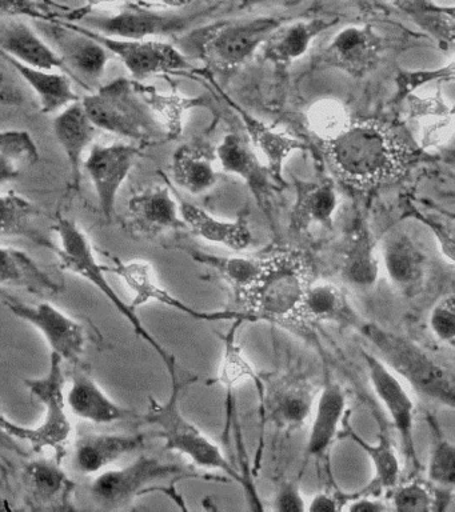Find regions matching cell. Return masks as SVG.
I'll return each instance as SVG.
<instances>
[{
    "instance_id": "cell-1",
    "label": "cell",
    "mask_w": 455,
    "mask_h": 512,
    "mask_svg": "<svg viewBox=\"0 0 455 512\" xmlns=\"http://www.w3.org/2000/svg\"><path fill=\"white\" fill-rule=\"evenodd\" d=\"M327 159L346 184L359 190L397 179L410 162L409 144L386 123L359 120L323 142Z\"/></svg>"
},
{
    "instance_id": "cell-2",
    "label": "cell",
    "mask_w": 455,
    "mask_h": 512,
    "mask_svg": "<svg viewBox=\"0 0 455 512\" xmlns=\"http://www.w3.org/2000/svg\"><path fill=\"white\" fill-rule=\"evenodd\" d=\"M310 284L311 270L305 256L295 251L279 252L261 260L253 282L239 298L254 320L290 322L301 318Z\"/></svg>"
},
{
    "instance_id": "cell-3",
    "label": "cell",
    "mask_w": 455,
    "mask_h": 512,
    "mask_svg": "<svg viewBox=\"0 0 455 512\" xmlns=\"http://www.w3.org/2000/svg\"><path fill=\"white\" fill-rule=\"evenodd\" d=\"M167 371L171 378L170 398L165 403L150 398L149 411L143 415V422L158 428L159 435L165 440L166 450L177 451L206 470L225 472L234 482L241 484L247 494L251 495V499H254V487L246 483L245 478L231 466L221 448L182 414L179 399L185 382L179 379L177 364L167 368Z\"/></svg>"
},
{
    "instance_id": "cell-4",
    "label": "cell",
    "mask_w": 455,
    "mask_h": 512,
    "mask_svg": "<svg viewBox=\"0 0 455 512\" xmlns=\"http://www.w3.org/2000/svg\"><path fill=\"white\" fill-rule=\"evenodd\" d=\"M359 334L373 344L378 358L422 395L443 406L454 408L453 372L435 362L429 354L411 340L387 331L378 324L359 322Z\"/></svg>"
},
{
    "instance_id": "cell-5",
    "label": "cell",
    "mask_w": 455,
    "mask_h": 512,
    "mask_svg": "<svg viewBox=\"0 0 455 512\" xmlns=\"http://www.w3.org/2000/svg\"><path fill=\"white\" fill-rule=\"evenodd\" d=\"M54 230L57 232L59 240V246L55 248V251H57L61 266L71 274L81 276L91 286L97 288L109 300L111 306L131 324L135 334L145 340L157 352L165 366L173 362L175 360L174 356L169 354L165 347L154 338V335L147 330L131 304L123 302L121 296L111 286L109 279L106 278L109 267L99 263L89 236L78 226V223L74 222L73 219L59 218Z\"/></svg>"
},
{
    "instance_id": "cell-6",
    "label": "cell",
    "mask_w": 455,
    "mask_h": 512,
    "mask_svg": "<svg viewBox=\"0 0 455 512\" xmlns=\"http://www.w3.org/2000/svg\"><path fill=\"white\" fill-rule=\"evenodd\" d=\"M87 116L99 130L135 142L158 138V123L134 80L119 78L98 87L81 100Z\"/></svg>"
},
{
    "instance_id": "cell-7",
    "label": "cell",
    "mask_w": 455,
    "mask_h": 512,
    "mask_svg": "<svg viewBox=\"0 0 455 512\" xmlns=\"http://www.w3.org/2000/svg\"><path fill=\"white\" fill-rule=\"evenodd\" d=\"M283 22L278 16L221 22L195 31L189 40L209 66L230 71L245 63Z\"/></svg>"
},
{
    "instance_id": "cell-8",
    "label": "cell",
    "mask_w": 455,
    "mask_h": 512,
    "mask_svg": "<svg viewBox=\"0 0 455 512\" xmlns=\"http://www.w3.org/2000/svg\"><path fill=\"white\" fill-rule=\"evenodd\" d=\"M183 472L178 464L141 455L125 467L99 472L91 483L90 498L99 510H127L139 496L153 490L155 483Z\"/></svg>"
},
{
    "instance_id": "cell-9",
    "label": "cell",
    "mask_w": 455,
    "mask_h": 512,
    "mask_svg": "<svg viewBox=\"0 0 455 512\" xmlns=\"http://www.w3.org/2000/svg\"><path fill=\"white\" fill-rule=\"evenodd\" d=\"M25 386L45 407L42 423L34 428L29 427V439L26 443H29L34 452L50 448L54 451L55 459L62 462L73 432L67 414L66 378L62 359L51 354L47 374L39 378L25 379Z\"/></svg>"
},
{
    "instance_id": "cell-10",
    "label": "cell",
    "mask_w": 455,
    "mask_h": 512,
    "mask_svg": "<svg viewBox=\"0 0 455 512\" xmlns=\"http://www.w3.org/2000/svg\"><path fill=\"white\" fill-rule=\"evenodd\" d=\"M3 303L11 314L31 324L45 338L51 354L59 356L63 363L81 362L89 338L85 324L50 302L22 303L13 296L6 295Z\"/></svg>"
},
{
    "instance_id": "cell-11",
    "label": "cell",
    "mask_w": 455,
    "mask_h": 512,
    "mask_svg": "<svg viewBox=\"0 0 455 512\" xmlns=\"http://www.w3.org/2000/svg\"><path fill=\"white\" fill-rule=\"evenodd\" d=\"M63 26L82 32L95 42L101 43L111 55L117 56L123 66L133 76L135 82H142L150 76L190 70V63L173 44L158 42V40H126L110 38L79 26L73 22H61Z\"/></svg>"
},
{
    "instance_id": "cell-12",
    "label": "cell",
    "mask_w": 455,
    "mask_h": 512,
    "mask_svg": "<svg viewBox=\"0 0 455 512\" xmlns=\"http://www.w3.org/2000/svg\"><path fill=\"white\" fill-rule=\"evenodd\" d=\"M139 156V148L129 143H95L83 160L97 195L99 208L111 220L123 184L129 178Z\"/></svg>"
},
{
    "instance_id": "cell-13",
    "label": "cell",
    "mask_w": 455,
    "mask_h": 512,
    "mask_svg": "<svg viewBox=\"0 0 455 512\" xmlns=\"http://www.w3.org/2000/svg\"><path fill=\"white\" fill-rule=\"evenodd\" d=\"M114 266L111 271L115 272L129 288L133 294V302L131 307L137 310L138 307L145 306L149 303H159L162 306L173 308L182 312L195 320L202 322H218V320H254L245 311H199L178 299L177 296L171 294L167 288L162 287L155 278L154 268L145 260H130L125 262L118 258H114Z\"/></svg>"
},
{
    "instance_id": "cell-14",
    "label": "cell",
    "mask_w": 455,
    "mask_h": 512,
    "mask_svg": "<svg viewBox=\"0 0 455 512\" xmlns=\"http://www.w3.org/2000/svg\"><path fill=\"white\" fill-rule=\"evenodd\" d=\"M367 374L371 387L383 407L386 408L399 438H401L403 454L410 466L418 467L419 460L414 442V412L415 404L401 379L395 375L377 355L362 350Z\"/></svg>"
},
{
    "instance_id": "cell-15",
    "label": "cell",
    "mask_w": 455,
    "mask_h": 512,
    "mask_svg": "<svg viewBox=\"0 0 455 512\" xmlns=\"http://www.w3.org/2000/svg\"><path fill=\"white\" fill-rule=\"evenodd\" d=\"M23 502L30 510H73L74 480L57 459H34L22 468Z\"/></svg>"
},
{
    "instance_id": "cell-16",
    "label": "cell",
    "mask_w": 455,
    "mask_h": 512,
    "mask_svg": "<svg viewBox=\"0 0 455 512\" xmlns=\"http://www.w3.org/2000/svg\"><path fill=\"white\" fill-rule=\"evenodd\" d=\"M45 34L54 44V50L61 56L70 78L86 88L97 83L105 74L111 54L90 36L63 26L61 22H49Z\"/></svg>"
},
{
    "instance_id": "cell-17",
    "label": "cell",
    "mask_w": 455,
    "mask_h": 512,
    "mask_svg": "<svg viewBox=\"0 0 455 512\" xmlns=\"http://www.w3.org/2000/svg\"><path fill=\"white\" fill-rule=\"evenodd\" d=\"M189 19L185 16L162 14L138 6L126 4L123 10L109 16L87 18L86 26L110 38L146 40L153 36L177 34L185 30Z\"/></svg>"
},
{
    "instance_id": "cell-18",
    "label": "cell",
    "mask_w": 455,
    "mask_h": 512,
    "mask_svg": "<svg viewBox=\"0 0 455 512\" xmlns=\"http://www.w3.org/2000/svg\"><path fill=\"white\" fill-rule=\"evenodd\" d=\"M127 226L131 234L147 239L186 227L179 204L169 188L163 186L146 187L131 196L127 203Z\"/></svg>"
},
{
    "instance_id": "cell-19",
    "label": "cell",
    "mask_w": 455,
    "mask_h": 512,
    "mask_svg": "<svg viewBox=\"0 0 455 512\" xmlns=\"http://www.w3.org/2000/svg\"><path fill=\"white\" fill-rule=\"evenodd\" d=\"M382 48L383 40L373 27H347L331 40L322 60L327 66L359 78L373 70Z\"/></svg>"
},
{
    "instance_id": "cell-20",
    "label": "cell",
    "mask_w": 455,
    "mask_h": 512,
    "mask_svg": "<svg viewBox=\"0 0 455 512\" xmlns=\"http://www.w3.org/2000/svg\"><path fill=\"white\" fill-rule=\"evenodd\" d=\"M66 406L78 419L94 424H113L137 418L133 410L111 399L89 372L77 368L66 391Z\"/></svg>"
},
{
    "instance_id": "cell-21",
    "label": "cell",
    "mask_w": 455,
    "mask_h": 512,
    "mask_svg": "<svg viewBox=\"0 0 455 512\" xmlns=\"http://www.w3.org/2000/svg\"><path fill=\"white\" fill-rule=\"evenodd\" d=\"M383 267L399 292L414 296L421 291L427 275V259L418 244L405 232L390 235L383 244Z\"/></svg>"
},
{
    "instance_id": "cell-22",
    "label": "cell",
    "mask_w": 455,
    "mask_h": 512,
    "mask_svg": "<svg viewBox=\"0 0 455 512\" xmlns=\"http://www.w3.org/2000/svg\"><path fill=\"white\" fill-rule=\"evenodd\" d=\"M53 130L69 162L71 180L78 187L82 178L83 160L98 134V128L87 116L81 100H78L58 112L53 120Z\"/></svg>"
},
{
    "instance_id": "cell-23",
    "label": "cell",
    "mask_w": 455,
    "mask_h": 512,
    "mask_svg": "<svg viewBox=\"0 0 455 512\" xmlns=\"http://www.w3.org/2000/svg\"><path fill=\"white\" fill-rule=\"evenodd\" d=\"M145 444L143 435L91 434L73 448V467L82 475H97Z\"/></svg>"
},
{
    "instance_id": "cell-24",
    "label": "cell",
    "mask_w": 455,
    "mask_h": 512,
    "mask_svg": "<svg viewBox=\"0 0 455 512\" xmlns=\"http://www.w3.org/2000/svg\"><path fill=\"white\" fill-rule=\"evenodd\" d=\"M339 23V16H322L310 20H302L278 27L266 39L265 59L277 67L285 68L293 64L295 60L305 55L311 42L323 31Z\"/></svg>"
},
{
    "instance_id": "cell-25",
    "label": "cell",
    "mask_w": 455,
    "mask_h": 512,
    "mask_svg": "<svg viewBox=\"0 0 455 512\" xmlns=\"http://www.w3.org/2000/svg\"><path fill=\"white\" fill-rule=\"evenodd\" d=\"M0 51L27 66L66 72L61 56L29 24L9 22L0 30ZM69 75V74H67Z\"/></svg>"
},
{
    "instance_id": "cell-26",
    "label": "cell",
    "mask_w": 455,
    "mask_h": 512,
    "mask_svg": "<svg viewBox=\"0 0 455 512\" xmlns=\"http://www.w3.org/2000/svg\"><path fill=\"white\" fill-rule=\"evenodd\" d=\"M0 287L18 288L30 294L45 296L58 294L62 284L29 254L19 248L0 244Z\"/></svg>"
},
{
    "instance_id": "cell-27",
    "label": "cell",
    "mask_w": 455,
    "mask_h": 512,
    "mask_svg": "<svg viewBox=\"0 0 455 512\" xmlns=\"http://www.w3.org/2000/svg\"><path fill=\"white\" fill-rule=\"evenodd\" d=\"M0 58L10 63L19 76L29 84L31 90L37 95L43 114H54V112H59L70 104L78 102L79 95L75 92L73 82L66 72L27 66V64L10 58L9 55L3 54L2 51H0Z\"/></svg>"
},
{
    "instance_id": "cell-28",
    "label": "cell",
    "mask_w": 455,
    "mask_h": 512,
    "mask_svg": "<svg viewBox=\"0 0 455 512\" xmlns=\"http://www.w3.org/2000/svg\"><path fill=\"white\" fill-rule=\"evenodd\" d=\"M346 404L345 391L338 383H327L323 387L314 403V418L306 444L307 454L315 458L326 454L337 438Z\"/></svg>"
},
{
    "instance_id": "cell-29",
    "label": "cell",
    "mask_w": 455,
    "mask_h": 512,
    "mask_svg": "<svg viewBox=\"0 0 455 512\" xmlns=\"http://www.w3.org/2000/svg\"><path fill=\"white\" fill-rule=\"evenodd\" d=\"M179 214L185 226L207 242L222 244L233 251L246 250L253 242L250 228L243 219L233 222L217 219L202 208L186 202L179 204Z\"/></svg>"
},
{
    "instance_id": "cell-30",
    "label": "cell",
    "mask_w": 455,
    "mask_h": 512,
    "mask_svg": "<svg viewBox=\"0 0 455 512\" xmlns=\"http://www.w3.org/2000/svg\"><path fill=\"white\" fill-rule=\"evenodd\" d=\"M223 170L241 176L259 202H265L269 192V171L259 162L250 144L235 134L226 135L217 148Z\"/></svg>"
},
{
    "instance_id": "cell-31",
    "label": "cell",
    "mask_w": 455,
    "mask_h": 512,
    "mask_svg": "<svg viewBox=\"0 0 455 512\" xmlns=\"http://www.w3.org/2000/svg\"><path fill=\"white\" fill-rule=\"evenodd\" d=\"M341 275L347 284L358 290H369L378 282L379 259L367 228L358 227L350 236L342 256Z\"/></svg>"
},
{
    "instance_id": "cell-32",
    "label": "cell",
    "mask_w": 455,
    "mask_h": 512,
    "mask_svg": "<svg viewBox=\"0 0 455 512\" xmlns=\"http://www.w3.org/2000/svg\"><path fill=\"white\" fill-rule=\"evenodd\" d=\"M301 316L317 322L345 324L357 327L361 322L341 288L331 283L310 284L306 292Z\"/></svg>"
},
{
    "instance_id": "cell-33",
    "label": "cell",
    "mask_w": 455,
    "mask_h": 512,
    "mask_svg": "<svg viewBox=\"0 0 455 512\" xmlns=\"http://www.w3.org/2000/svg\"><path fill=\"white\" fill-rule=\"evenodd\" d=\"M171 174L179 187L193 195L203 194L217 183L214 156L199 146L179 147L171 162Z\"/></svg>"
},
{
    "instance_id": "cell-34",
    "label": "cell",
    "mask_w": 455,
    "mask_h": 512,
    "mask_svg": "<svg viewBox=\"0 0 455 512\" xmlns=\"http://www.w3.org/2000/svg\"><path fill=\"white\" fill-rule=\"evenodd\" d=\"M338 198L333 183L302 184L293 211V226L305 230L311 226L330 228L333 226Z\"/></svg>"
},
{
    "instance_id": "cell-35",
    "label": "cell",
    "mask_w": 455,
    "mask_h": 512,
    "mask_svg": "<svg viewBox=\"0 0 455 512\" xmlns=\"http://www.w3.org/2000/svg\"><path fill=\"white\" fill-rule=\"evenodd\" d=\"M241 116L254 146L262 151L267 160V171H269L271 178L275 182L282 183L283 163H285L287 156L293 151L305 150V144L301 140L285 134V132L273 130V128L259 122L254 116L246 114V112L242 111Z\"/></svg>"
},
{
    "instance_id": "cell-36",
    "label": "cell",
    "mask_w": 455,
    "mask_h": 512,
    "mask_svg": "<svg viewBox=\"0 0 455 512\" xmlns=\"http://www.w3.org/2000/svg\"><path fill=\"white\" fill-rule=\"evenodd\" d=\"M38 160V146L30 132L0 130V187L14 182Z\"/></svg>"
},
{
    "instance_id": "cell-37",
    "label": "cell",
    "mask_w": 455,
    "mask_h": 512,
    "mask_svg": "<svg viewBox=\"0 0 455 512\" xmlns=\"http://www.w3.org/2000/svg\"><path fill=\"white\" fill-rule=\"evenodd\" d=\"M38 214L37 207L25 196L15 191L3 192L0 194V236H22L51 247L49 240L34 227Z\"/></svg>"
},
{
    "instance_id": "cell-38",
    "label": "cell",
    "mask_w": 455,
    "mask_h": 512,
    "mask_svg": "<svg viewBox=\"0 0 455 512\" xmlns=\"http://www.w3.org/2000/svg\"><path fill=\"white\" fill-rule=\"evenodd\" d=\"M317 395L303 382L281 384L271 395L270 408L273 418L286 427H299L313 412Z\"/></svg>"
},
{
    "instance_id": "cell-39",
    "label": "cell",
    "mask_w": 455,
    "mask_h": 512,
    "mask_svg": "<svg viewBox=\"0 0 455 512\" xmlns=\"http://www.w3.org/2000/svg\"><path fill=\"white\" fill-rule=\"evenodd\" d=\"M134 86L151 112H155L163 120L166 135L169 139L178 138L182 134V120L185 112L191 110V108L203 107L207 104V100L203 96L201 98H185L182 95L161 94L154 87L135 82V80Z\"/></svg>"
},
{
    "instance_id": "cell-40",
    "label": "cell",
    "mask_w": 455,
    "mask_h": 512,
    "mask_svg": "<svg viewBox=\"0 0 455 512\" xmlns=\"http://www.w3.org/2000/svg\"><path fill=\"white\" fill-rule=\"evenodd\" d=\"M346 432L373 462L375 475L369 486L370 490L382 491L397 487L401 479L402 467L390 439L386 435H379L377 443H367L351 428L346 427Z\"/></svg>"
},
{
    "instance_id": "cell-41",
    "label": "cell",
    "mask_w": 455,
    "mask_h": 512,
    "mask_svg": "<svg viewBox=\"0 0 455 512\" xmlns=\"http://www.w3.org/2000/svg\"><path fill=\"white\" fill-rule=\"evenodd\" d=\"M402 10L425 28L442 43L453 44L454 8H442L427 3L426 0H397Z\"/></svg>"
},
{
    "instance_id": "cell-42",
    "label": "cell",
    "mask_w": 455,
    "mask_h": 512,
    "mask_svg": "<svg viewBox=\"0 0 455 512\" xmlns=\"http://www.w3.org/2000/svg\"><path fill=\"white\" fill-rule=\"evenodd\" d=\"M243 322H246V319L235 320L234 327L225 336V352L219 367L218 383L229 391L241 386L247 380L257 378L253 366L247 362L237 342V328Z\"/></svg>"
},
{
    "instance_id": "cell-43",
    "label": "cell",
    "mask_w": 455,
    "mask_h": 512,
    "mask_svg": "<svg viewBox=\"0 0 455 512\" xmlns=\"http://www.w3.org/2000/svg\"><path fill=\"white\" fill-rule=\"evenodd\" d=\"M307 122L310 130L323 142L335 138L350 124L345 106L333 99L319 100L311 106Z\"/></svg>"
},
{
    "instance_id": "cell-44",
    "label": "cell",
    "mask_w": 455,
    "mask_h": 512,
    "mask_svg": "<svg viewBox=\"0 0 455 512\" xmlns=\"http://www.w3.org/2000/svg\"><path fill=\"white\" fill-rule=\"evenodd\" d=\"M427 478L441 491H453L455 484V447L446 438L434 440L431 447Z\"/></svg>"
},
{
    "instance_id": "cell-45",
    "label": "cell",
    "mask_w": 455,
    "mask_h": 512,
    "mask_svg": "<svg viewBox=\"0 0 455 512\" xmlns=\"http://www.w3.org/2000/svg\"><path fill=\"white\" fill-rule=\"evenodd\" d=\"M198 260L210 264L211 267L221 272L227 280L241 294L253 282L255 275L261 266V260L245 258H218L214 255L197 254Z\"/></svg>"
},
{
    "instance_id": "cell-46",
    "label": "cell",
    "mask_w": 455,
    "mask_h": 512,
    "mask_svg": "<svg viewBox=\"0 0 455 512\" xmlns=\"http://www.w3.org/2000/svg\"><path fill=\"white\" fill-rule=\"evenodd\" d=\"M391 495V504L395 511L401 512H429L434 510V494L429 488L418 482L403 484L394 487Z\"/></svg>"
},
{
    "instance_id": "cell-47",
    "label": "cell",
    "mask_w": 455,
    "mask_h": 512,
    "mask_svg": "<svg viewBox=\"0 0 455 512\" xmlns=\"http://www.w3.org/2000/svg\"><path fill=\"white\" fill-rule=\"evenodd\" d=\"M431 331L439 342L453 347L455 342V302L454 295L439 300L430 312Z\"/></svg>"
},
{
    "instance_id": "cell-48",
    "label": "cell",
    "mask_w": 455,
    "mask_h": 512,
    "mask_svg": "<svg viewBox=\"0 0 455 512\" xmlns=\"http://www.w3.org/2000/svg\"><path fill=\"white\" fill-rule=\"evenodd\" d=\"M0 16H27L39 22H57L49 11L43 10L34 0H0Z\"/></svg>"
},
{
    "instance_id": "cell-49",
    "label": "cell",
    "mask_w": 455,
    "mask_h": 512,
    "mask_svg": "<svg viewBox=\"0 0 455 512\" xmlns=\"http://www.w3.org/2000/svg\"><path fill=\"white\" fill-rule=\"evenodd\" d=\"M13 420L7 418L0 412V462L3 466L11 467V458L18 456V458H27L30 452L18 442L17 438L10 435L11 426H14Z\"/></svg>"
},
{
    "instance_id": "cell-50",
    "label": "cell",
    "mask_w": 455,
    "mask_h": 512,
    "mask_svg": "<svg viewBox=\"0 0 455 512\" xmlns=\"http://www.w3.org/2000/svg\"><path fill=\"white\" fill-rule=\"evenodd\" d=\"M454 76V64L451 63L449 67L441 68L437 71L429 72H410V74H401L398 76V98H405L410 96L411 91L421 86L423 83L431 82L435 79H446L453 78Z\"/></svg>"
},
{
    "instance_id": "cell-51",
    "label": "cell",
    "mask_w": 455,
    "mask_h": 512,
    "mask_svg": "<svg viewBox=\"0 0 455 512\" xmlns=\"http://www.w3.org/2000/svg\"><path fill=\"white\" fill-rule=\"evenodd\" d=\"M273 510L281 512H301L306 510V502L303 499L298 484L287 482L279 488L273 500Z\"/></svg>"
},
{
    "instance_id": "cell-52",
    "label": "cell",
    "mask_w": 455,
    "mask_h": 512,
    "mask_svg": "<svg viewBox=\"0 0 455 512\" xmlns=\"http://www.w3.org/2000/svg\"><path fill=\"white\" fill-rule=\"evenodd\" d=\"M346 510L351 512H381L386 511L387 506L381 500L374 499L371 495H359L357 498L346 502Z\"/></svg>"
},
{
    "instance_id": "cell-53",
    "label": "cell",
    "mask_w": 455,
    "mask_h": 512,
    "mask_svg": "<svg viewBox=\"0 0 455 512\" xmlns=\"http://www.w3.org/2000/svg\"><path fill=\"white\" fill-rule=\"evenodd\" d=\"M338 499L334 495L327 494V492H321L317 494L313 499L310 500L309 506H306V510L310 512H333L339 510Z\"/></svg>"
},
{
    "instance_id": "cell-54",
    "label": "cell",
    "mask_w": 455,
    "mask_h": 512,
    "mask_svg": "<svg viewBox=\"0 0 455 512\" xmlns=\"http://www.w3.org/2000/svg\"><path fill=\"white\" fill-rule=\"evenodd\" d=\"M130 0H86V6L82 8V10H78L74 12V18H77L78 15H85L87 10H93V8L98 6H105V4H119V6H126L129 4Z\"/></svg>"
},
{
    "instance_id": "cell-55",
    "label": "cell",
    "mask_w": 455,
    "mask_h": 512,
    "mask_svg": "<svg viewBox=\"0 0 455 512\" xmlns=\"http://www.w3.org/2000/svg\"><path fill=\"white\" fill-rule=\"evenodd\" d=\"M277 2H281V0H237L238 8H241V10H247V8L261 6V4Z\"/></svg>"
},
{
    "instance_id": "cell-56",
    "label": "cell",
    "mask_w": 455,
    "mask_h": 512,
    "mask_svg": "<svg viewBox=\"0 0 455 512\" xmlns=\"http://www.w3.org/2000/svg\"><path fill=\"white\" fill-rule=\"evenodd\" d=\"M155 2L171 8H181L187 6L190 0H155Z\"/></svg>"
},
{
    "instance_id": "cell-57",
    "label": "cell",
    "mask_w": 455,
    "mask_h": 512,
    "mask_svg": "<svg viewBox=\"0 0 455 512\" xmlns=\"http://www.w3.org/2000/svg\"><path fill=\"white\" fill-rule=\"evenodd\" d=\"M351 2H355L358 4H374V3L382 2V0H351Z\"/></svg>"
},
{
    "instance_id": "cell-58",
    "label": "cell",
    "mask_w": 455,
    "mask_h": 512,
    "mask_svg": "<svg viewBox=\"0 0 455 512\" xmlns=\"http://www.w3.org/2000/svg\"><path fill=\"white\" fill-rule=\"evenodd\" d=\"M2 508H5V507H3L2 504H0V510H2Z\"/></svg>"
}]
</instances>
